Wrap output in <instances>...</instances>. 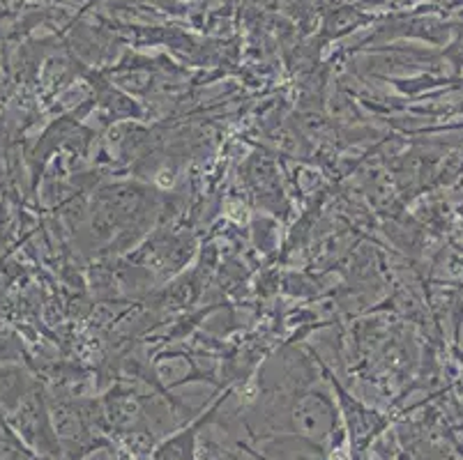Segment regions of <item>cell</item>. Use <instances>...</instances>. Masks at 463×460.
I'll list each match as a JSON object with an SVG mask.
<instances>
[{
    "label": "cell",
    "instance_id": "cell-1",
    "mask_svg": "<svg viewBox=\"0 0 463 460\" xmlns=\"http://www.w3.org/2000/svg\"><path fill=\"white\" fill-rule=\"evenodd\" d=\"M295 429L311 439H323L330 435L332 424H334V414H332L330 402L323 396L309 394L298 402L293 412Z\"/></svg>",
    "mask_w": 463,
    "mask_h": 460
}]
</instances>
